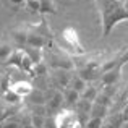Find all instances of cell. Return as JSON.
<instances>
[{
    "instance_id": "cell-1",
    "label": "cell",
    "mask_w": 128,
    "mask_h": 128,
    "mask_svg": "<svg viewBox=\"0 0 128 128\" xmlns=\"http://www.w3.org/2000/svg\"><path fill=\"white\" fill-rule=\"evenodd\" d=\"M94 2L99 10L102 38H107L118 23L128 21V12L125 8V3L117 2V0H94Z\"/></svg>"
},
{
    "instance_id": "cell-2",
    "label": "cell",
    "mask_w": 128,
    "mask_h": 128,
    "mask_svg": "<svg viewBox=\"0 0 128 128\" xmlns=\"http://www.w3.org/2000/svg\"><path fill=\"white\" fill-rule=\"evenodd\" d=\"M62 39L66 42V46H68L76 55H84L86 54V49L81 44V41H80V36H78V32H76L75 28L66 26V28L62 31Z\"/></svg>"
},
{
    "instance_id": "cell-3",
    "label": "cell",
    "mask_w": 128,
    "mask_h": 128,
    "mask_svg": "<svg viewBox=\"0 0 128 128\" xmlns=\"http://www.w3.org/2000/svg\"><path fill=\"white\" fill-rule=\"evenodd\" d=\"M55 122H57V128H78L81 125L80 118H78V114L70 109L60 110L55 115Z\"/></svg>"
},
{
    "instance_id": "cell-4",
    "label": "cell",
    "mask_w": 128,
    "mask_h": 128,
    "mask_svg": "<svg viewBox=\"0 0 128 128\" xmlns=\"http://www.w3.org/2000/svg\"><path fill=\"white\" fill-rule=\"evenodd\" d=\"M47 44H50V36H49V34L41 32L38 28H36L34 31H29V36H28V42H26V46L42 50L44 47L47 46Z\"/></svg>"
},
{
    "instance_id": "cell-5",
    "label": "cell",
    "mask_w": 128,
    "mask_h": 128,
    "mask_svg": "<svg viewBox=\"0 0 128 128\" xmlns=\"http://www.w3.org/2000/svg\"><path fill=\"white\" fill-rule=\"evenodd\" d=\"M78 75L81 76L86 83L94 81V80H97V78L100 80V76H102V72H100V63H88V65H84L83 68H80Z\"/></svg>"
},
{
    "instance_id": "cell-6",
    "label": "cell",
    "mask_w": 128,
    "mask_h": 128,
    "mask_svg": "<svg viewBox=\"0 0 128 128\" xmlns=\"http://www.w3.org/2000/svg\"><path fill=\"white\" fill-rule=\"evenodd\" d=\"M50 66L54 70H66V72H70V70H73V62L72 58H68L63 54H54L52 58H50Z\"/></svg>"
},
{
    "instance_id": "cell-7",
    "label": "cell",
    "mask_w": 128,
    "mask_h": 128,
    "mask_svg": "<svg viewBox=\"0 0 128 128\" xmlns=\"http://www.w3.org/2000/svg\"><path fill=\"white\" fill-rule=\"evenodd\" d=\"M70 80H72V73L66 70H54L52 75V83L57 89H66L70 86Z\"/></svg>"
},
{
    "instance_id": "cell-8",
    "label": "cell",
    "mask_w": 128,
    "mask_h": 128,
    "mask_svg": "<svg viewBox=\"0 0 128 128\" xmlns=\"http://www.w3.org/2000/svg\"><path fill=\"white\" fill-rule=\"evenodd\" d=\"M10 89L13 91V92H16L20 97H29V94L34 91V88L29 81H23V80H18V81H13L12 83V88Z\"/></svg>"
},
{
    "instance_id": "cell-9",
    "label": "cell",
    "mask_w": 128,
    "mask_h": 128,
    "mask_svg": "<svg viewBox=\"0 0 128 128\" xmlns=\"http://www.w3.org/2000/svg\"><path fill=\"white\" fill-rule=\"evenodd\" d=\"M63 102H65V100H63V92H62V91H58V89L54 91V94L47 99V104H46L49 114L50 112H57V114H58L60 112V107H62Z\"/></svg>"
},
{
    "instance_id": "cell-10",
    "label": "cell",
    "mask_w": 128,
    "mask_h": 128,
    "mask_svg": "<svg viewBox=\"0 0 128 128\" xmlns=\"http://www.w3.org/2000/svg\"><path fill=\"white\" fill-rule=\"evenodd\" d=\"M120 73H122V66L114 68V70H109V72H104L102 76H100V83H102V86H115L117 81L120 80Z\"/></svg>"
},
{
    "instance_id": "cell-11",
    "label": "cell",
    "mask_w": 128,
    "mask_h": 128,
    "mask_svg": "<svg viewBox=\"0 0 128 128\" xmlns=\"http://www.w3.org/2000/svg\"><path fill=\"white\" fill-rule=\"evenodd\" d=\"M62 92H63V100H65V104H68V106L75 107L76 104H78V100L81 99V94L76 92V91L72 89V88H66V89H63Z\"/></svg>"
},
{
    "instance_id": "cell-12",
    "label": "cell",
    "mask_w": 128,
    "mask_h": 128,
    "mask_svg": "<svg viewBox=\"0 0 128 128\" xmlns=\"http://www.w3.org/2000/svg\"><path fill=\"white\" fill-rule=\"evenodd\" d=\"M21 49H23V52L31 58V62L34 63V65H38V63L42 62V50L41 49H34V47H29V46H23Z\"/></svg>"
},
{
    "instance_id": "cell-13",
    "label": "cell",
    "mask_w": 128,
    "mask_h": 128,
    "mask_svg": "<svg viewBox=\"0 0 128 128\" xmlns=\"http://www.w3.org/2000/svg\"><path fill=\"white\" fill-rule=\"evenodd\" d=\"M68 88H72V89H75L76 92L81 94L83 91L88 88V83L78 75V73H76V75H72V80H70V86H68Z\"/></svg>"
},
{
    "instance_id": "cell-14",
    "label": "cell",
    "mask_w": 128,
    "mask_h": 128,
    "mask_svg": "<svg viewBox=\"0 0 128 128\" xmlns=\"http://www.w3.org/2000/svg\"><path fill=\"white\" fill-rule=\"evenodd\" d=\"M107 112H109V107H104L100 104L92 102V107H91V115L89 118H106Z\"/></svg>"
},
{
    "instance_id": "cell-15",
    "label": "cell",
    "mask_w": 128,
    "mask_h": 128,
    "mask_svg": "<svg viewBox=\"0 0 128 128\" xmlns=\"http://www.w3.org/2000/svg\"><path fill=\"white\" fill-rule=\"evenodd\" d=\"M41 15H57V5L54 0H41Z\"/></svg>"
},
{
    "instance_id": "cell-16",
    "label": "cell",
    "mask_w": 128,
    "mask_h": 128,
    "mask_svg": "<svg viewBox=\"0 0 128 128\" xmlns=\"http://www.w3.org/2000/svg\"><path fill=\"white\" fill-rule=\"evenodd\" d=\"M12 34H13V39H15L18 44H21V46H26V42H28V36H29V31H26V29L20 28V29H13Z\"/></svg>"
},
{
    "instance_id": "cell-17",
    "label": "cell",
    "mask_w": 128,
    "mask_h": 128,
    "mask_svg": "<svg viewBox=\"0 0 128 128\" xmlns=\"http://www.w3.org/2000/svg\"><path fill=\"white\" fill-rule=\"evenodd\" d=\"M29 99H31V102L34 104V106H46L47 104V99H46V96H44V92L39 91V89L32 91V92L29 94Z\"/></svg>"
},
{
    "instance_id": "cell-18",
    "label": "cell",
    "mask_w": 128,
    "mask_h": 128,
    "mask_svg": "<svg viewBox=\"0 0 128 128\" xmlns=\"http://www.w3.org/2000/svg\"><path fill=\"white\" fill-rule=\"evenodd\" d=\"M97 94H99L97 88L88 84V88L81 92V99H83V100H89V102H94V100H96V97H97Z\"/></svg>"
},
{
    "instance_id": "cell-19",
    "label": "cell",
    "mask_w": 128,
    "mask_h": 128,
    "mask_svg": "<svg viewBox=\"0 0 128 128\" xmlns=\"http://www.w3.org/2000/svg\"><path fill=\"white\" fill-rule=\"evenodd\" d=\"M2 97H3V100L6 102V106H16V104L21 100V97H20L16 92H13L12 89H8L6 92H3Z\"/></svg>"
},
{
    "instance_id": "cell-20",
    "label": "cell",
    "mask_w": 128,
    "mask_h": 128,
    "mask_svg": "<svg viewBox=\"0 0 128 128\" xmlns=\"http://www.w3.org/2000/svg\"><path fill=\"white\" fill-rule=\"evenodd\" d=\"M12 54H13V49L10 44H5V42L0 44V62H6Z\"/></svg>"
},
{
    "instance_id": "cell-21",
    "label": "cell",
    "mask_w": 128,
    "mask_h": 128,
    "mask_svg": "<svg viewBox=\"0 0 128 128\" xmlns=\"http://www.w3.org/2000/svg\"><path fill=\"white\" fill-rule=\"evenodd\" d=\"M44 75H47V65L44 62L32 66V73H31L32 78H36V76H44Z\"/></svg>"
},
{
    "instance_id": "cell-22",
    "label": "cell",
    "mask_w": 128,
    "mask_h": 128,
    "mask_svg": "<svg viewBox=\"0 0 128 128\" xmlns=\"http://www.w3.org/2000/svg\"><path fill=\"white\" fill-rule=\"evenodd\" d=\"M12 88V81H10V75H6V73H3L2 76H0V89H2V92H6V91Z\"/></svg>"
},
{
    "instance_id": "cell-23",
    "label": "cell",
    "mask_w": 128,
    "mask_h": 128,
    "mask_svg": "<svg viewBox=\"0 0 128 128\" xmlns=\"http://www.w3.org/2000/svg\"><path fill=\"white\" fill-rule=\"evenodd\" d=\"M44 123H46V117L44 115H36V114H31V125L36 128H44Z\"/></svg>"
},
{
    "instance_id": "cell-24",
    "label": "cell",
    "mask_w": 128,
    "mask_h": 128,
    "mask_svg": "<svg viewBox=\"0 0 128 128\" xmlns=\"http://www.w3.org/2000/svg\"><path fill=\"white\" fill-rule=\"evenodd\" d=\"M112 100H114V99H110V97L106 96L104 92H99L94 102H96V104H100V106H104V107H109L110 104H112Z\"/></svg>"
},
{
    "instance_id": "cell-25",
    "label": "cell",
    "mask_w": 128,
    "mask_h": 128,
    "mask_svg": "<svg viewBox=\"0 0 128 128\" xmlns=\"http://www.w3.org/2000/svg\"><path fill=\"white\" fill-rule=\"evenodd\" d=\"M10 115H12V110H10V107H8V106H2V104H0V125H2L5 120H8Z\"/></svg>"
},
{
    "instance_id": "cell-26",
    "label": "cell",
    "mask_w": 128,
    "mask_h": 128,
    "mask_svg": "<svg viewBox=\"0 0 128 128\" xmlns=\"http://www.w3.org/2000/svg\"><path fill=\"white\" fill-rule=\"evenodd\" d=\"M104 125V118H89L84 128H100Z\"/></svg>"
},
{
    "instance_id": "cell-27",
    "label": "cell",
    "mask_w": 128,
    "mask_h": 128,
    "mask_svg": "<svg viewBox=\"0 0 128 128\" xmlns=\"http://www.w3.org/2000/svg\"><path fill=\"white\" fill-rule=\"evenodd\" d=\"M0 128H23V126L20 125L18 120H15V118H8V120H5V122L0 125Z\"/></svg>"
},
{
    "instance_id": "cell-28",
    "label": "cell",
    "mask_w": 128,
    "mask_h": 128,
    "mask_svg": "<svg viewBox=\"0 0 128 128\" xmlns=\"http://www.w3.org/2000/svg\"><path fill=\"white\" fill-rule=\"evenodd\" d=\"M26 6H28L31 12H38L41 10V0H26Z\"/></svg>"
},
{
    "instance_id": "cell-29",
    "label": "cell",
    "mask_w": 128,
    "mask_h": 128,
    "mask_svg": "<svg viewBox=\"0 0 128 128\" xmlns=\"http://www.w3.org/2000/svg\"><path fill=\"white\" fill-rule=\"evenodd\" d=\"M44 128H57L55 115H54V117H46V123H44Z\"/></svg>"
},
{
    "instance_id": "cell-30",
    "label": "cell",
    "mask_w": 128,
    "mask_h": 128,
    "mask_svg": "<svg viewBox=\"0 0 128 128\" xmlns=\"http://www.w3.org/2000/svg\"><path fill=\"white\" fill-rule=\"evenodd\" d=\"M102 92L106 94V96H109L110 99H114V94H115V86H104Z\"/></svg>"
},
{
    "instance_id": "cell-31",
    "label": "cell",
    "mask_w": 128,
    "mask_h": 128,
    "mask_svg": "<svg viewBox=\"0 0 128 128\" xmlns=\"http://www.w3.org/2000/svg\"><path fill=\"white\" fill-rule=\"evenodd\" d=\"M12 5H15V6H21V5H26V0H8Z\"/></svg>"
},
{
    "instance_id": "cell-32",
    "label": "cell",
    "mask_w": 128,
    "mask_h": 128,
    "mask_svg": "<svg viewBox=\"0 0 128 128\" xmlns=\"http://www.w3.org/2000/svg\"><path fill=\"white\" fill-rule=\"evenodd\" d=\"M120 114H122V118H123V122H125V120H128V102H126V106L123 107V110H122Z\"/></svg>"
},
{
    "instance_id": "cell-33",
    "label": "cell",
    "mask_w": 128,
    "mask_h": 128,
    "mask_svg": "<svg viewBox=\"0 0 128 128\" xmlns=\"http://www.w3.org/2000/svg\"><path fill=\"white\" fill-rule=\"evenodd\" d=\"M100 128H117L115 125H114L112 122H104V125L100 126Z\"/></svg>"
},
{
    "instance_id": "cell-34",
    "label": "cell",
    "mask_w": 128,
    "mask_h": 128,
    "mask_svg": "<svg viewBox=\"0 0 128 128\" xmlns=\"http://www.w3.org/2000/svg\"><path fill=\"white\" fill-rule=\"evenodd\" d=\"M120 128H128V120H125V122L122 123V126H120Z\"/></svg>"
},
{
    "instance_id": "cell-35",
    "label": "cell",
    "mask_w": 128,
    "mask_h": 128,
    "mask_svg": "<svg viewBox=\"0 0 128 128\" xmlns=\"http://www.w3.org/2000/svg\"><path fill=\"white\" fill-rule=\"evenodd\" d=\"M23 128H36V126H32L31 123H26V125H23Z\"/></svg>"
},
{
    "instance_id": "cell-36",
    "label": "cell",
    "mask_w": 128,
    "mask_h": 128,
    "mask_svg": "<svg viewBox=\"0 0 128 128\" xmlns=\"http://www.w3.org/2000/svg\"><path fill=\"white\" fill-rule=\"evenodd\" d=\"M125 8H126V12H128V0L125 2Z\"/></svg>"
},
{
    "instance_id": "cell-37",
    "label": "cell",
    "mask_w": 128,
    "mask_h": 128,
    "mask_svg": "<svg viewBox=\"0 0 128 128\" xmlns=\"http://www.w3.org/2000/svg\"><path fill=\"white\" fill-rule=\"evenodd\" d=\"M117 2H122V3H125V2H126V0H117Z\"/></svg>"
},
{
    "instance_id": "cell-38",
    "label": "cell",
    "mask_w": 128,
    "mask_h": 128,
    "mask_svg": "<svg viewBox=\"0 0 128 128\" xmlns=\"http://www.w3.org/2000/svg\"><path fill=\"white\" fill-rule=\"evenodd\" d=\"M126 49H128V47H126Z\"/></svg>"
}]
</instances>
